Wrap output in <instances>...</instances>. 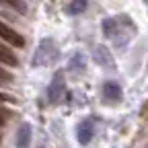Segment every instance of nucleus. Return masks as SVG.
Segmentation results:
<instances>
[{
	"label": "nucleus",
	"instance_id": "obj_9",
	"mask_svg": "<svg viewBox=\"0 0 148 148\" xmlns=\"http://www.w3.org/2000/svg\"><path fill=\"white\" fill-rule=\"evenodd\" d=\"M0 64H6V66H16L18 64V58L2 43H0Z\"/></svg>",
	"mask_w": 148,
	"mask_h": 148
},
{
	"label": "nucleus",
	"instance_id": "obj_5",
	"mask_svg": "<svg viewBox=\"0 0 148 148\" xmlns=\"http://www.w3.org/2000/svg\"><path fill=\"white\" fill-rule=\"evenodd\" d=\"M92 134H95V121H92L90 117L82 119L80 125H78V132H76L78 142H80V144H88V142L92 140Z\"/></svg>",
	"mask_w": 148,
	"mask_h": 148
},
{
	"label": "nucleus",
	"instance_id": "obj_12",
	"mask_svg": "<svg viewBox=\"0 0 148 148\" xmlns=\"http://www.w3.org/2000/svg\"><path fill=\"white\" fill-rule=\"evenodd\" d=\"M84 8H86V0H72V2L68 4V12L70 14H80Z\"/></svg>",
	"mask_w": 148,
	"mask_h": 148
},
{
	"label": "nucleus",
	"instance_id": "obj_3",
	"mask_svg": "<svg viewBox=\"0 0 148 148\" xmlns=\"http://www.w3.org/2000/svg\"><path fill=\"white\" fill-rule=\"evenodd\" d=\"M0 39H4L6 43H10V45H14V47H23V45H25L23 35L16 33L12 27H8V25L2 23V21H0Z\"/></svg>",
	"mask_w": 148,
	"mask_h": 148
},
{
	"label": "nucleus",
	"instance_id": "obj_1",
	"mask_svg": "<svg viewBox=\"0 0 148 148\" xmlns=\"http://www.w3.org/2000/svg\"><path fill=\"white\" fill-rule=\"evenodd\" d=\"M58 60V47L53 39H43L33 56V66H51Z\"/></svg>",
	"mask_w": 148,
	"mask_h": 148
},
{
	"label": "nucleus",
	"instance_id": "obj_14",
	"mask_svg": "<svg viewBox=\"0 0 148 148\" xmlns=\"http://www.w3.org/2000/svg\"><path fill=\"white\" fill-rule=\"evenodd\" d=\"M0 101H14V99L8 97V95H0Z\"/></svg>",
	"mask_w": 148,
	"mask_h": 148
},
{
	"label": "nucleus",
	"instance_id": "obj_7",
	"mask_svg": "<svg viewBox=\"0 0 148 148\" xmlns=\"http://www.w3.org/2000/svg\"><path fill=\"white\" fill-rule=\"evenodd\" d=\"M86 70V58H84V53H74L70 62H68V72L74 74V76H78V74H84Z\"/></svg>",
	"mask_w": 148,
	"mask_h": 148
},
{
	"label": "nucleus",
	"instance_id": "obj_6",
	"mask_svg": "<svg viewBox=\"0 0 148 148\" xmlns=\"http://www.w3.org/2000/svg\"><path fill=\"white\" fill-rule=\"evenodd\" d=\"M103 97L107 103H117L121 99V86L115 80H107L103 84Z\"/></svg>",
	"mask_w": 148,
	"mask_h": 148
},
{
	"label": "nucleus",
	"instance_id": "obj_15",
	"mask_svg": "<svg viewBox=\"0 0 148 148\" xmlns=\"http://www.w3.org/2000/svg\"><path fill=\"white\" fill-rule=\"evenodd\" d=\"M4 123V117H2V113H0V125H2Z\"/></svg>",
	"mask_w": 148,
	"mask_h": 148
},
{
	"label": "nucleus",
	"instance_id": "obj_2",
	"mask_svg": "<svg viewBox=\"0 0 148 148\" xmlns=\"http://www.w3.org/2000/svg\"><path fill=\"white\" fill-rule=\"evenodd\" d=\"M62 97H64V72L58 70L53 74L49 86H47V99H49L51 105H56V103L62 101Z\"/></svg>",
	"mask_w": 148,
	"mask_h": 148
},
{
	"label": "nucleus",
	"instance_id": "obj_13",
	"mask_svg": "<svg viewBox=\"0 0 148 148\" xmlns=\"http://www.w3.org/2000/svg\"><path fill=\"white\" fill-rule=\"evenodd\" d=\"M12 76H10V72H6L4 68H0V80H4V82H8Z\"/></svg>",
	"mask_w": 148,
	"mask_h": 148
},
{
	"label": "nucleus",
	"instance_id": "obj_4",
	"mask_svg": "<svg viewBox=\"0 0 148 148\" xmlns=\"http://www.w3.org/2000/svg\"><path fill=\"white\" fill-rule=\"evenodd\" d=\"M92 58H95V62H97L99 66H103L105 70L115 68V60H113L111 51H109L105 45H97L95 49H92Z\"/></svg>",
	"mask_w": 148,
	"mask_h": 148
},
{
	"label": "nucleus",
	"instance_id": "obj_11",
	"mask_svg": "<svg viewBox=\"0 0 148 148\" xmlns=\"http://www.w3.org/2000/svg\"><path fill=\"white\" fill-rule=\"evenodd\" d=\"M115 27H117L115 18H105L103 21V35L105 37H115Z\"/></svg>",
	"mask_w": 148,
	"mask_h": 148
},
{
	"label": "nucleus",
	"instance_id": "obj_10",
	"mask_svg": "<svg viewBox=\"0 0 148 148\" xmlns=\"http://www.w3.org/2000/svg\"><path fill=\"white\" fill-rule=\"evenodd\" d=\"M0 4H4V6H8L10 10L21 12V14H25V12H27V4H25V0H0Z\"/></svg>",
	"mask_w": 148,
	"mask_h": 148
},
{
	"label": "nucleus",
	"instance_id": "obj_8",
	"mask_svg": "<svg viewBox=\"0 0 148 148\" xmlns=\"http://www.w3.org/2000/svg\"><path fill=\"white\" fill-rule=\"evenodd\" d=\"M29 142H31V125L23 123L16 132V148H27Z\"/></svg>",
	"mask_w": 148,
	"mask_h": 148
}]
</instances>
